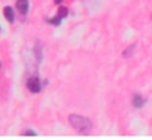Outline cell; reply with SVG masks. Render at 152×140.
<instances>
[{
	"mask_svg": "<svg viewBox=\"0 0 152 140\" xmlns=\"http://www.w3.org/2000/svg\"><path fill=\"white\" fill-rule=\"evenodd\" d=\"M15 6L21 14H26L28 11V0H17Z\"/></svg>",
	"mask_w": 152,
	"mask_h": 140,
	"instance_id": "obj_3",
	"label": "cell"
},
{
	"mask_svg": "<svg viewBox=\"0 0 152 140\" xmlns=\"http://www.w3.org/2000/svg\"><path fill=\"white\" fill-rule=\"evenodd\" d=\"M69 122L75 129H77L78 132H82V133H86L91 128V122L89 121V119L81 116V115L71 114L69 116Z\"/></svg>",
	"mask_w": 152,
	"mask_h": 140,
	"instance_id": "obj_1",
	"label": "cell"
},
{
	"mask_svg": "<svg viewBox=\"0 0 152 140\" xmlns=\"http://www.w3.org/2000/svg\"><path fill=\"white\" fill-rule=\"evenodd\" d=\"M68 13H69V11H68V8L65 6H59V8H58V15L61 18H66L68 17Z\"/></svg>",
	"mask_w": 152,
	"mask_h": 140,
	"instance_id": "obj_7",
	"label": "cell"
},
{
	"mask_svg": "<svg viewBox=\"0 0 152 140\" xmlns=\"http://www.w3.org/2000/svg\"><path fill=\"white\" fill-rule=\"evenodd\" d=\"M24 135H26V136H37V133L33 132V131H31V129H28V131H26L24 133Z\"/></svg>",
	"mask_w": 152,
	"mask_h": 140,
	"instance_id": "obj_9",
	"label": "cell"
},
{
	"mask_svg": "<svg viewBox=\"0 0 152 140\" xmlns=\"http://www.w3.org/2000/svg\"><path fill=\"white\" fill-rule=\"evenodd\" d=\"M62 1H63V0H53V2H55V4H61Z\"/></svg>",
	"mask_w": 152,
	"mask_h": 140,
	"instance_id": "obj_10",
	"label": "cell"
},
{
	"mask_svg": "<svg viewBox=\"0 0 152 140\" xmlns=\"http://www.w3.org/2000/svg\"><path fill=\"white\" fill-rule=\"evenodd\" d=\"M134 47H135V45L133 44V45H131V46H129L127 50H125V51H124V57H129V56L132 55L131 52H132V50H133Z\"/></svg>",
	"mask_w": 152,
	"mask_h": 140,
	"instance_id": "obj_8",
	"label": "cell"
},
{
	"mask_svg": "<svg viewBox=\"0 0 152 140\" xmlns=\"http://www.w3.org/2000/svg\"><path fill=\"white\" fill-rule=\"evenodd\" d=\"M145 100L141 97V95H139V94H134V96H133V98H132V103H133V106L135 107V108H141L144 104H145Z\"/></svg>",
	"mask_w": 152,
	"mask_h": 140,
	"instance_id": "obj_4",
	"label": "cell"
},
{
	"mask_svg": "<svg viewBox=\"0 0 152 140\" xmlns=\"http://www.w3.org/2000/svg\"><path fill=\"white\" fill-rule=\"evenodd\" d=\"M62 19H63V18H61L59 15H55L53 18L46 19V21H48L49 24L53 25V26H59V25H61V23H62Z\"/></svg>",
	"mask_w": 152,
	"mask_h": 140,
	"instance_id": "obj_6",
	"label": "cell"
},
{
	"mask_svg": "<svg viewBox=\"0 0 152 140\" xmlns=\"http://www.w3.org/2000/svg\"><path fill=\"white\" fill-rule=\"evenodd\" d=\"M0 68H1V62H0Z\"/></svg>",
	"mask_w": 152,
	"mask_h": 140,
	"instance_id": "obj_11",
	"label": "cell"
},
{
	"mask_svg": "<svg viewBox=\"0 0 152 140\" xmlns=\"http://www.w3.org/2000/svg\"><path fill=\"white\" fill-rule=\"evenodd\" d=\"M4 15H5V18H6L7 21L12 23V21L14 20V12H13V8H12L11 6H6V7L4 8Z\"/></svg>",
	"mask_w": 152,
	"mask_h": 140,
	"instance_id": "obj_5",
	"label": "cell"
},
{
	"mask_svg": "<svg viewBox=\"0 0 152 140\" xmlns=\"http://www.w3.org/2000/svg\"><path fill=\"white\" fill-rule=\"evenodd\" d=\"M28 90L33 94H37L40 91V81L38 77H31L27 79V83H26Z\"/></svg>",
	"mask_w": 152,
	"mask_h": 140,
	"instance_id": "obj_2",
	"label": "cell"
}]
</instances>
